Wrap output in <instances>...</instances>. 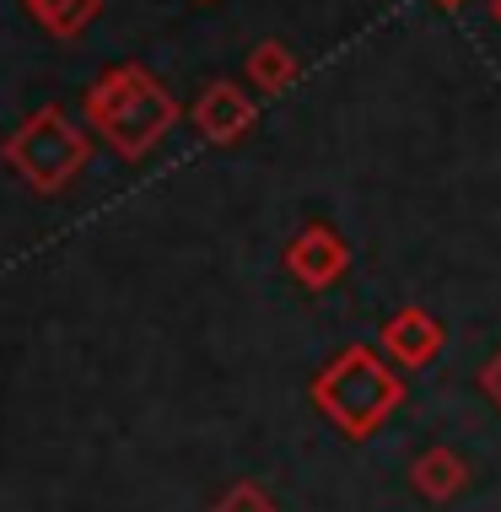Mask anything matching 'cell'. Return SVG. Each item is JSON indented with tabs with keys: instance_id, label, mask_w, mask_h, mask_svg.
I'll list each match as a JSON object with an SVG mask.
<instances>
[{
	"instance_id": "1",
	"label": "cell",
	"mask_w": 501,
	"mask_h": 512,
	"mask_svg": "<svg viewBox=\"0 0 501 512\" xmlns=\"http://www.w3.org/2000/svg\"><path fill=\"white\" fill-rule=\"evenodd\" d=\"M92 119L108 130L124 157H141L146 146H157V135L173 124V103L162 98V87L141 71H114L103 87L92 92Z\"/></svg>"
},
{
	"instance_id": "2",
	"label": "cell",
	"mask_w": 501,
	"mask_h": 512,
	"mask_svg": "<svg viewBox=\"0 0 501 512\" xmlns=\"http://www.w3.org/2000/svg\"><path fill=\"white\" fill-rule=\"evenodd\" d=\"M81 157H87L81 135L54 114V108H49V114H38L17 141H11V162H17L22 178H33L38 189H60L65 178L81 168Z\"/></svg>"
},
{
	"instance_id": "3",
	"label": "cell",
	"mask_w": 501,
	"mask_h": 512,
	"mask_svg": "<svg viewBox=\"0 0 501 512\" xmlns=\"http://www.w3.org/2000/svg\"><path fill=\"white\" fill-rule=\"evenodd\" d=\"M194 119H200V130L211 135V141H238L248 124H254V103H248L238 87L216 81V87L200 98V108H194Z\"/></svg>"
},
{
	"instance_id": "4",
	"label": "cell",
	"mask_w": 501,
	"mask_h": 512,
	"mask_svg": "<svg viewBox=\"0 0 501 512\" xmlns=\"http://www.w3.org/2000/svg\"><path fill=\"white\" fill-rule=\"evenodd\" d=\"M340 265H345V248H340V238H334L329 227L302 232L297 248H291V270H297L302 281H313V286H324L329 275H340Z\"/></svg>"
},
{
	"instance_id": "5",
	"label": "cell",
	"mask_w": 501,
	"mask_h": 512,
	"mask_svg": "<svg viewBox=\"0 0 501 512\" xmlns=\"http://www.w3.org/2000/svg\"><path fill=\"white\" fill-rule=\"evenodd\" d=\"M248 71H254V81L264 92H281V87H291V76H297V60L286 54V44H259L254 60H248Z\"/></svg>"
},
{
	"instance_id": "6",
	"label": "cell",
	"mask_w": 501,
	"mask_h": 512,
	"mask_svg": "<svg viewBox=\"0 0 501 512\" xmlns=\"http://www.w3.org/2000/svg\"><path fill=\"white\" fill-rule=\"evenodd\" d=\"M33 11L44 17L49 27H60V33H71V27L92 11V0H33Z\"/></svg>"
},
{
	"instance_id": "7",
	"label": "cell",
	"mask_w": 501,
	"mask_h": 512,
	"mask_svg": "<svg viewBox=\"0 0 501 512\" xmlns=\"http://www.w3.org/2000/svg\"><path fill=\"white\" fill-rule=\"evenodd\" d=\"M388 340H394V351H405V356H426V324H421V318L394 324V329H388Z\"/></svg>"
},
{
	"instance_id": "8",
	"label": "cell",
	"mask_w": 501,
	"mask_h": 512,
	"mask_svg": "<svg viewBox=\"0 0 501 512\" xmlns=\"http://www.w3.org/2000/svg\"><path fill=\"white\" fill-rule=\"evenodd\" d=\"M491 11H496V22H501V0H496V6H491Z\"/></svg>"
}]
</instances>
